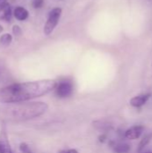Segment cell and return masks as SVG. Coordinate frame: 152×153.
Returning a JSON list of instances; mask_svg holds the SVG:
<instances>
[{"instance_id":"6da1fadb","label":"cell","mask_w":152,"mask_h":153,"mask_svg":"<svg viewBox=\"0 0 152 153\" xmlns=\"http://www.w3.org/2000/svg\"><path fill=\"white\" fill-rule=\"evenodd\" d=\"M56 82L51 79L16 82L0 88V104L26 102L42 97L55 90Z\"/></svg>"},{"instance_id":"7a4b0ae2","label":"cell","mask_w":152,"mask_h":153,"mask_svg":"<svg viewBox=\"0 0 152 153\" xmlns=\"http://www.w3.org/2000/svg\"><path fill=\"white\" fill-rule=\"evenodd\" d=\"M48 109L42 101H26L0 105V122L18 123L41 117Z\"/></svg>"},{"instance_id":"3957f363","label":"cell","mask_w":152,"mask_h":153,"mask_svg":"<svg viewBox=\"0 0 152 153\" xmlns=\"http://www.w3.org/2000/svg\"><path fill=\"white\" fill-rule=\"evenodd\" d=\"M62 14V9L60 7L53 8L48 14L47 22L44 25V34L46 36L50 35L56 29Z\"/></svg>"},{"instance_id":"277c9868","label":"cell","mask_w":152,"mask_h":153,"mask_svg":"<svg viewBox=\"0 0 152 153\" xmlns=\"http://www.w3.org/2000/svg\"><path fill=\"white\" fill-rule=\"evenodd\" d=\"M56 96L60 99H65L70 97L73 91V84L70 80H62L56 82L55 88Z\"/></svg>"},{"instance_id":"5b68a950","label":"cell","mask_w":152,"mask_h":153,"mask_svg":"<svg viewBox=\"0 0 152 153\" xmlns=\"http://www.w3.org/2000/svg\"><path fill=\"white\" fill-rule=\"evenodd\" d=\"M143 130H144L143 126H131L130 128H128L125 132L124 135L128 140H136L142 136Z\"/></svg>"},{"instance_id":"8992f818","label":"cell","mask_w":152,"mask_h":153,"mask_svg":"<svg viewBox=\"0 0 152 153\" xmlns=\"http://www.w3.org/2000/svg\"><path fill=\"white\" fill-rule=\"evenodd\" d=\"M0 153H13L8 139L5 129H2L0 132Z\"/></svg>"},{"instance_id":"52a82bcc","label":"cell","mask_w":152,"mask_h":153,"mask_svg":"<svg viewBox=\"0 0 152 153\" xmlns=\"http://www.w3.org/2000/svg\"><path fill=\"white\" fill-rule=\"evenodd\" d=\"M109 145L114 153H128L131 151V144L122 141H111Z\"/></svg>"},{"instance_id":"ba28073f","label":"cell","mask_w":152,"mask_h":153,"mask_svg":"<svg viewBox=\"0 0 152 153\" xmlns=\"http://www.w3.org/2000/svg\"><path fill=\"white\" fill-rule=\"evenodd\" d=\"M150 98H151L150 93H143V94L134 96L130 100V105L133 108H140L143 107L148 102Z\"/></svg>"},{"instance_id":"9c48e42d","label":"cell","mask_w":152,"mask_h":153,"mask_svg":"<svg viewBox=\"0 0 152 153\" xmlns=\"http://www.w3.org/2000/svg\"><path fill=\"white\" fill-rule=\"evenodd\" d=\"M12 14H13L12 7L8 3L0 7V21L9 22L12 19Z\"/></svg>"},{"instance_id":"30bf717a","label":"cell","mask_w":152,"mask_h":153,"mask_svg":"<svg viewBox=\"0 0 152 153\" xmlns=\"http://www.w3.org/2000/svg\"><path fill=\"white\" fill-rule=\"evenodd\" d=\"M13 16L16 20L18 21H25L28 19L29 17V12L26 8L22 7V6H16L13 12Z\"/></svg>"},{"instance_id":"8fae6325","label":"cell","mask_w":152,"mask_h":153,"mask_svg":"<svg viewBox=\"0 0 152 153\" xmlns=\"http://www.w3.org/2000/svg\"><path fill=\"white\" fill-rule=\"evenodd\" d=\"M152 141V132L150 133V134H147L146 135H144L142 137V139L141 140L139 145H138V148H137V152L139 153H141L143 150L144 148L151 143Z\"/></svg>"},{"instance_id":"7c38bea8","label":"cell","mask_w":152,"mask_h":153,"mask_svg":"<svg viewBox=\"0 0 152 153\" xmlns=\"http://www.w3.org/2000/svg\"><path fill=\"white\" fill-rule=\"evenodd\" d=\"M12 41H13V36L10 33H4L0 37V45L4 48L10 46Z\"/></svg>"},{"instance_id":"4fadbf2b","label":"cell","mask_w":152,"mask_h":153,"mask_svg":"<svg viewBox=\"0 0 152 153\" xmlns=\"http://www.w3.org/2000/svg\"><path fill=\"white\" fill-rule=\"evenodd\" d=\"M12 32H13V35L15 37H20L22 35V30L21 29L19 25H13L12 28Z\"/></svg>"},{"instance_id":"5bb4252c","label":"cell","mask_w":152,"mask_h":153,"mask_svg":"<svg viewBox=\"0 0 152 153\" xmlns=\"http://www.w3.org/2000/svg\"><path fill=\"white\" fill-rule=\"evenodd\" d=\"M20 151L22 153H32L30 146L28 144L24 143L20 144Z\"/></svg>"},{"instance_id":"9a60e30c","label":"cell","mask_w":152,"mask_h":153,"mask_svg":"<svg viewBox=\"0 0 152 153\" xmlns=\"http://www.w3.org/2000/svg\"><path fill=\"white\" fill-rule=\"evenodd\" d=\"M43 4H44L43 0H33L32 6L36 9H39V8H41L43 6Z\"/></svg>"},{"instance_id":"2e32d148","label":"cell","mask_w":152,"mask_h":153,"mask_svg":"<svg viewBox=\"0 0 152 153\" xmlns=\"http://www.w3.org/2000/svg\"><path fill=\"white\" fill-rule=\"evenodd\" d=\"M58 153H79L77 150L75 149H69V150H63V151H60Z\"/></svg>"},{"instance_id":"e0dca14e","label":"cell","mask_w":152,"mask_h":153,"mask_svg":"<svg viewBox=\"0 0 152 153\" xmlns=\"http://www.w3.org/2000/svg\"><path fill=\"white\" fill-rule=\"evenodd\" d=\"M106 140H107V134H102L99 137V141L100 143H105Z\"/></svg>"},{"instance_id":"ac0fdd59","label":"cell","mask_w":152,"mask_h":153,"mask_svg":"<svg viewBox=\"0 0 152 153\" xmlns=\"http://www.w3.org/2000/svg\"><path fill=\"white\" fill-rule=\"evenodd\" d=\"M7 4V0H0V7Z\"/></svg>"},{"instance_id":"d6986e66","label":"cell","mask_w":152,"mask_h":153,"mask_svg":"<svg viewBox=\"0 0 152 153\" xmlns=\"http://www.w3.org/2000/svg\"><path fill=\"white\" fill-rule=\"evenodd\" d=\"M2 31H3V27H2V25L0 24V33H1Z\"/></svg>"},{"instance_id":"ffe728a7","label":"cell","mask_w":152,"mask_h":153,"mask_svg":"<svg viewBox=\"0 0 152 153\" xmlns=\"http://www.w3.org/2000/svg\"><path fill=\"white\" fill-rule=\"evenodd\" d=\"M145 153H152V152H145Z\"/></svg>"},{"instance_id":"44dd1931","label":"cell","mask_w":152,"mask_h":153,"mask_svg":"<svg viewBox=\"0 0 152 153\" xmlns=\"http://www.w3.org/2000/svg\"><path fill=\"white\" fill-rule=\"evenodd\" d=\"M0 74H1V70H0Z\"/></svg>"}]
</instances>
